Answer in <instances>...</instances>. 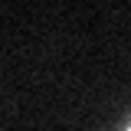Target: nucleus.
I'll list each match as a JSON object with an SVG mask.
<instances>
[{"label":"nucleus","instance_id":"nucleus-1","mask_svg":"<svg viewBox=\"0 0 131 131\" xmlns=\"http://www.w3.org/2000/svg\"><path fill=\"white\" fill-rule=\"evenodd\" d=\"M112 131H131V118H128V115H121V118L115 121V128H112Z\"/></svg>","mask_w":131,"mask_h":131}]
</instances>
